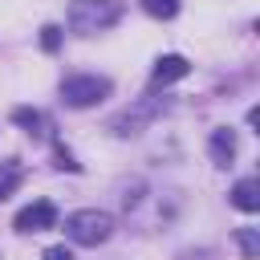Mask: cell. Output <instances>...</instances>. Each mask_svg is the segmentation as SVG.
Returning a JSON list of instances; mask_svg holds the SVG:
<instances>
[{
  "label": "cell",
  "mask_w": 260,
  "mask_h": 260,
  "mask_svg": "<svg viewBox=\"0 0 260 260\" xmlns=\"http://www.w3.org/2000/svg\"><path fill=\"white\" fill-rule=\"evenodd\" d=\"M122 16L118 0H73L69 4V28L73 32H102Z\"/></svg>",
  "instance_id": "cell-1"
},
{
  "label": "cell",
  "mask_w": 260,
  "mask_h": 260,
  "mask_svg": "<svg viewBox=\"0 0 260 260\" xmlns=\"http://www.w3.org/2000/svg\"><path fill=\"white\" fill-rule=\"evenodd\" d=\"M65 232H69V240H73V244L98 248V244H106V240H110L114 219H110L106 211H98V207H85V211H73V215L65 219Z\"/></svg>",
  "instance_id": "cell-2"
},
{
  "label": "cell",
  "mask_w": 260,
  "mask_h": 260,
  "mask_svg": "<svg viewBox=\"0 0 260 260\" xmlns=\"http://www.w3.org/2000/svg\"><path fill=\"white\" fill-rule=\"evenodd\" d=\"M106 93H110V81L98 77V73H81V77H65V81H61V102L73 106V110L98 106Z\"/></svg>",
  "instance_id": "cell-3"
},
{
  "label": "cell",
  "mask_w": 260,
  "mask_h": 260,
  "mask_svg": "<svg viewBox=\"0 0 260 260\" xmlns=\"http://www.w3.org/2000/svg\"><path fill=\"white\" fill-rule=\"evenodd\" d=\"M162 106H167V102H158V98H142L134 110H122L118 118H110V130H114V134H138Z\"/></svg>",
  "instance_id": "cell-4"
},
{
  "label": "cell",
  "mask_w": 260,
  "mask_h": 260,
  "mask_svg": "<svg viewBox=\"0 0 260 260\" xmlns=\"http://www.w3.org/2000/svg\"><path fill=\"white\" fill-rule=\"evenodd\" d=\"M57 223V203L53 199H37L16 215V232H49Z\"/></svg>",
  "instance_id": "cell-5"
},
{
  "label": "cell",
  "mask_w": 260,
  "mask_h": 260,
  "mask_svg": "<svg viewBox=\"0 0 260 260\" xmlns=\"http://www.w3.org/2000/svg\"><path fill=\"white\" fill-rule=\"evenodd\" d=\"M187 73H191L187 57H179V53H167V57H158V61H154L150 85H171V81H179V77H187Z\"/></svg>",
  "instance_id": "cell-6"
},
{
  "label": "cell",
  "mask_w": 260,
  "mask_h": 260,
  "mask_svg": "<svg viewBox=\"0 0 260 260\" xmlns=\"http://www.w3.org/2000/svg\"><path fill=\"white\" fill-rule=\"evenodd\" d=\"M232 158H236V130H228V126L211 130V162L215 167H228Z\"/></svg>",
  "instance_id": "cell-7"
},
{
  "label": "cell",
  "mask_w": 260,
  "mask_h": 260,
  "mask_svg": "<svg viewBox=\"0 0 260 260\" xmlns=\"http://www.w3.org/2000/svg\"><path fill=\"white\" fill-rule=\"evenodd\" d=\"M232 203L240 207V211H260V183L256 179H240L236 187H232Z\"/></svg>",
  "instance_id": "cell-8"
},
{
  "label": "cell",
  "mask_w": 260,
  "mask_h": 260,
  "mask_svg": "<svg viewBox=\"0 0 260 260\" xmlns=\"http://www.w3.org/2000/svg\"><path fill=\"white\" fill-rule=\"evenodd\" d=\"M12 122H16V126H24V130H32V134H45V130H49L45 114H41V110H28V106L12 110Z\"/></svg>",
  "instance_id": "cell-9"
},
{
  "label": "cell",
  "mask_w": 260,
  "mask_h": 260,
  "mask_svg": "<svg viewBox=\"0 0 260 260\" xmlns=\"http://www.w3.org/2000/svg\"><path fill=\"white\" fill-rule=\"evenodd\" d=\"M236 244H240L244 260H256V256H260V236H256V228H240V232H236Z\"/></svg>",
  "instance_id": "cell-10"
},
{
  "label": "cell",
  "mask_w": 260,
  "mask_h": 260,
  "mask_svg": "<svg viewBox=\"0 0 260 260\" xmlns=\"http://www.w3.org/2000/svg\"><path fill=\"white\" fill-rule=\"evenodd\" d=\"M16 183H20V167L16 162H0V203L16 191Z\"/></svg>",
  "instance_id": "cell-11"
},
{
  "label": "cell",
  "mask_w": 260,
  "mask_h": 260,
  "mask_svg": "<svg viewBox=\"0 0 260 260\" xmlns=\"http://www.w3.org/2000/svg\"><path fill=\"white\" fill-rule=\"evenodd\" d=\"M142 8H146L150 16H158V20H171V16L179 12V0H142Z\"/></svg>",
  "instance_id": "cell-12"
},
{
  "label": "cell",
  "mask_w": 260,
  "mask_h": 260,
  "mask_svg": "<svg viewBox=\"0 0 260 260\" xmlns=\"http://www.w3.org/2000/svg\"><path fill=\"white\" fill-rule=\"evenodd\" d=\"M41 45H45L49 53H57V45H61V28H57V24H45V28H41Z\"/></svg>",
  "instance_id": "cell-13"
},
{
  "label": "cell",
  "mask_w": 260,
  "mask_h": 260,
  "mask_svg": "<svg viewBox=\"0 0 260 260\" xmlns=\"http://www.w3.org/2000/svg\"><path fill=\"white\" fill-rule=\"evenodd\" d=\"M41 260H73V252L65 248V244H57V248H45V256Z\"/></svg>",
  "instance_id": "cell-14"
},
{
  "label": "cell",
  "mask_w": 260,
  "mask_h": 260,
  "mask_svg": "<svg viewBox=\"0 0 260 260\" xmlns=\"http://www.w3.org/2000/svg\"><path fill=\"white\" fill-rule=\"evenodd\" d=\"M57 167H65V171H81V167L73 162V154H69L65 146H57Z\"/></svg>",
  "instance_id": "cell-15"
}]
</instances>
